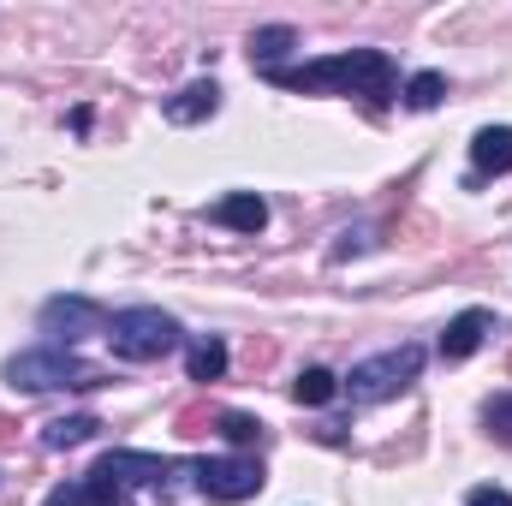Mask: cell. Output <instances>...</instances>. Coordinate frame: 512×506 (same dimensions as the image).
<instances>
[{"label":"cell","mask_w":512,"mask_h":506,"mask_svg":"<svg viewBox=\"0 0 512 506\" xmlns=\"http://www.w3.org/2000/svg\"><path fill=\"white\" fill-rule=\"evenodd\" d=\"M262 78H268V84H280V90H304V96H316V90L370 96L376 108L399 96V66L387 60L382 48H346V54L310 60V66H274V72H262Z\"/></svg>","instance_id":"6da1fadb"},{"label":"cell","mask_w":512,"mask_h":506,"mask_svg":"<svg viewBox=\"0 0 512 506\" xmlns=\"http://www.w3.org/2000/svg\"><path fill=\"white\" fill-rule=\"evenodd\" d=\"M6 381L18 393H54V387H108V370L66 346H36V352L6 358Z\"/></svg>","instance_id":"7a4b0ae2"},{"label":"cell","mask_w":512,"mask_h":506,"mask_svg":"<svg viewBox=\"0 0 512 506\" xmlns=\"http://www.w3.org/2000/svg\"><path fill=\"white\" fill-rule=\"evenodd\" d=\"M108 340H114V358H126V364H155V358H167L185 334H179V322H173L167 310L137 304V310L108 316Z\"/></svg>","instance_id":"3957f363"},{"label":"cell","mask_w":512,"mask_h":506,"mask_svg":"<svg viewBox=\"0 0 512 506\" xmlns=\"http://www.w3.org/2000/svg\"><path fill=\"white\" fill-rule=\"evenodd\" d=\"M417 376H423V346H393V352H376V358L352 364V376L340 387L352 393V405H382L393 393H405Z\"/></svg>","instance_id":"277c9868"},{"label":"cell","mask_w":512,"mask_h":506,"mask_svg":"<svg viewBox=\"0 0 512 506\" xmlns=\"http://www.w3.org/2000/svg\"><path fill=\"white\" fill-rule=\"evenodd\" d=\"M191 477H197V495L215 506H239L262 495V465L245 459V453H215V459H197L191 465Z\"/></svg>","instance_id":"5b68a950"},{"label":"cell","mask_w":512,"mask_h":506,"mask_svg":"<svg viewBox=\"0 0 512 506\" xmlns=\"http://www.w3.org/2000/svg\"><path fill=\"white\" fill-rule=\"evenodd\" d=\"M36 328H42L54 346L72 352L84 334H108V310H102L96 298H78V292H72V298H48L42 316H36Z\"/></svg>","instance_id":"8992f818"},{"label":"cell","mask_w":512,"mask_h":506,"mask_svg":"<svg viewBox=\"0 0 512 506\" xmlns=\"http://www.w3.org/2000/svg\"><path fill=\"white\" fill-rule=\"evenodd\" d=\"M185 465L179 459H155V453H108L102 465H96V477H108V483H120L131 495V483H143V489H173V477H179Z\"/></svg>","instance_id":"52a82bcc"},{"label":"cell","mask_w":512,"mask_h":506,"mask_svg":"<svg viewBox=\"0 0 512 506\" xmlns=\"http://www.w3.org/2000/svg\"><path fill=\"white\" fill-rule=\"evenodd\" d=\"M489 328H495V316H489V310H459V316L447 322V334H441V358H447V364L471 358V352L489 340Z\"/></svg>","instance_id":"ba28073f"},{"label":"cell","mask_w":512,"mask_h":506,"mask_svg":"<svg viewBox=\"0 0 512 506\" xmlns=\"http://www.w3.org/2000/svg\"><path fill=\"white\" fill-rule=\"evenodd\" d=\"M131 495L120 483H108V477H78V483H60V489H48V501L42 506H126Z\"/></svg>","instance_id":"9c48e42d"},{"label":"cell","mask_w":512,"mask_h":506,"mask_svg":"<svg viewBox=\"0 0 512 506\" xmlns=\"http://www.w3.org/2000/svg\"><path fill=\"white\" fill-rule=\"evenodd\" d=\"M221 108V84L215 78H197V84H185L173 102H167V120L173 126H197V120H209Z\"/></svg>","instance_id":"30bf717a"},{"label":"cell","mask_w":512,"mask_h":506,"mask_svg":"<svg viewBox=\"0 0 512 506\" xmlns=\"http://www.w3.org/2000/svg\"><path fill=\"white\" fill-rule=\"evenodd\" d=\"M209 221H221V227H233V233H262V227H268V203H262L256 191H233V197H221V203L209 209Z\"/></svg>","instance_id":"8fae6325"},{"label":"cell","mask_w":512,"mask_h":506,"mask_svg":"<svg viewBox=\"0 0 512 506\" xmlns=\"http://www.w3.org/2000/svg\"><path fill=\"white\" fill-rule=\"evenodd\" d=\"M96 435H102V417H96V411H78V417H54V423L42 429V447H48V453H66V447L96 441Z\"/></svg>","instance_id":"7c38bea8"},{"label":"cell","mask_w":512,"mask_h":506,"mask_svg":"<svg viewBox=\"0 0 512 506\" xmlns=\"http://www.w3.org/2000/svg\"><path fill=\"white\" fill-rule=\"evenodd\" d=\"M477 173H512V126H483L471 137Z\"/></svg>","instance_id":"4fadbf2b"},{"label":"cell","mask_w":512,"mask_h":506,"mask_svg":"<svg viewBox=\"0 0 512 506\" xmlns=\"http://www.w3.org/2000/svg\"><path fill=\"white\" fill-rule=\"evenodd\" d=\"M185 370H191V381H221L227 376V346L215 334H197L191 352H185Z\"/></svg>","instance_id":"5bb4252c"},{"label":"cell","mask_w":512,"mask_h":506,"mask_svg":"<svg viewBox=\"0 0 512 506\" xmlns=\"http://www.w3.org/2000/svg\"><path fill=\"white\" fill-rule=\"evenodd\" d=\"M292 42H298V30H292V24H268V30H256V36H251V66H256V72H274V66H280V54H286Z\"/></svg>","instance_id":"9a60e30c"},{"label":"cell","mask_w":512,"mask_h":506,"mask_svg":"<svg viewBox=\"0 0 512 506\" xmlns=\"http://www.w3.org/2000/svg\"><path fill=\"white\" fill-rule=\"evenodd\" d=\"M334 393H340V376H334V370H322V364H310L304 376L292 381V399H298V405H328Z\"/></svg>","instance_id":"2e32d148"},{"label":"cell","mask_w":512,"mask_h":506,"mask_svg":"<svg viewBox=\"0 0 512 506\" xmlns=\"http://www.w3.org/2000/svg\"><path fill=\"white\" fill-rule=\"evenodd\" d=\"M441 96H447V78H441V72H417V78L405 84V108H411V114L441 108Z\"/></svg>","instance_id":"e0dca14e"},{"label":"cell","mask_w":512,"mask_h":506,"mask_svg":"<svg viewBox=\"0 0 512 506\" xmlns=\"http://www.w3.org/2000/svg\"><path fill=\"white\" fill-rule=\"evenodd\" d=\"M215 429H221L233 447H262V435H268L251 411H221V417H215Z\"/></svg>","instance_id":"ac0fdd59"},{"label":"cell","mask_w":512,"mask_h":506,"mask_svg":"<svg viewBox=\"0 0 512 506\" xmlns=\"http://www.w3.org/2000/svg\"><path fill=\"white\" fill-rule=\"evenodd\" d=\"M483 423H489V435H495L501 447H512V393H495V399L483 405Z\"/></svg>","instance_id":"d6986e66"},{"label":"cell","mask_w":512,"mask_h":506,"mask_svg":"<svg viewBox=\"0 0 512 506\" xmlns=\"http://www.w3.org/2000/svg\"><path fill=\"white\" fill-rule=\"evenodd\" d=\"M465 506H512V495H507V489H495V483H483V489H471V495H465Z\"/></svg>","instance_id":"ffe728a7"}]
</instances>
